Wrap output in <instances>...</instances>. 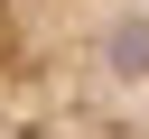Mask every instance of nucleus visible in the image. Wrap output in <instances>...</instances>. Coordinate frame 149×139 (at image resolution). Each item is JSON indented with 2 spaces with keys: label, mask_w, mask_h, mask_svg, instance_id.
<instances>
[{
  "label": "nucleus",
  "mask_w": 149,
  "mask_h": 139,
  "mask_svg": "<svg viewBox=\"0 0 149 139\" xmlns=\"http://www.w3.org/2000/svg\"><path fill=\"white\" fill-rule=\"evenodd\" d=\"M0 139H149V0H0Z\"/></svg>",
  "instance_id": "f257e3e1"
}]
</instances>
